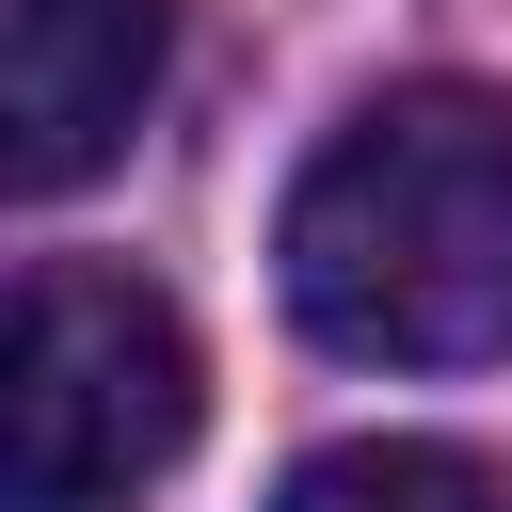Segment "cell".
<instances>
[{
	"mask_svg": "<svg viewBox=\"0 0 512 512\" xmlns=\"http://www.w3.org/2000/svg\"><path fill=\"white\" fill-rule=\"evenodd\" d=\"M288 304L368 368H496L512 352V96L400 80L288 192Z\"/></svg>",
	"mask_w": 512,
	"mask_h": 512,
	"instance_id": "1",
	"label": "cell"
},
{
	"mask_svg": "<svg viewBox=\"0 0 512 512\" xmlns=\"http://www.w3.org/2000/svg\"><path fill=\"white\" fill-rule=\"evenodd\" d=\"M192 448V336L144 272H0V512H128Z\"/></svg>",
	"mask_w": 512,
	"mask_h": 512,
	"instance_id": "2",
	"label": "cell"
},
{
	"mask_svg": "<svg viewBox=\"0 0 512 512\" xmlns=\"http://www.w3.org/2000/svg\"><path fill=\"white\" fill-rule=\"evenodd\" d=\"M272 512H512L464 448H416V432H352V448H320V464H288V496Z\"/></svg>",
	"mask_w": 512,
	"mask_h": 512,
	"instance_id": "4",
	"label": "cell"
},
{
	"mask_svg": "<svg viewBox=\"0 0 512 512\" xmlns=\"http://www.w3.org/2000/svg\"><path fill=\"white\" fill-rule=\"evenodd\" d=\"M176 0H0V192H80L160 96Z\"/></svg>",
	"mask_w": 512,
	"mask_h": 512,
	"instance_id": "3",
	"label": "cell"
}]
</instances>
